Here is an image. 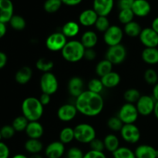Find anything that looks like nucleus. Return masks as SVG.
I'll return each mask as SVG.
<instances>
[{
    "mask_svg": "<svg viewBox=\"0 0 158 158\" xmlns=\"http://www.w3.org/2000/svg\"><path fill=\"white\" fill-rule=\"evenodd\" d=\"M143 78L145 82L149 85L154 86L156 83H158V74L157 71L151 68L146 69L143 74Z\"/></svg>",
    "mask_w": 158,
    "mask_h": 158,
    "instance_id": "nucleus-42",
    "label": "nucleus"
},
{
    "mask_svg": "<svg viewBox=\"0 0 158 158\" xmlns=\"http://www.w3.org/2000/svg\"><path fill=\"white\" fill-rule=\"evenodd\" d=\"M25 150L31 154H40L43 150V143L40 139H28L24 144Z\"/></svg>",
    "mask_w": 158,
    "mask_h": 158,
    "instance_id": "nucleus-27",
    "label": "nucleus"
},
{
    "mask_svg": "<svg viewBox=\"0 0 158 158\" xmlns=\"http://www.w3.org/2000/svg\"><path fill=\"white\" fill-rule=\"evenodd\" d=\"M83 158H107L106 154L103 152H100V151H87L86 154H84Z\"/></svg>",
    "mask_w": 158,
    "mask_h": 158,
    "instance_id": "nucleus-46",
    "label": "nucleus"
},
{
    "mask_svg": "<svg viewBox=\"0 0 158 158\" xmlns=\"http://www.w3.org/2000/svg\"><path fill=\"white\" fill-rule=\"evenodd\" d=\"M134 14L133 12L132 9H122L120 10L118 14V20L121 24L126 25L127 23H131V22L134 21Z\"/></svg>",
    "mask_w": 158,
    "mask_h": 158,
    "instance_id": "nucleus-39",
    "label": "nucleus"
},
{
    "mask_svg": "<svg viewBox=\"0 0 158 158\" xmlns=\"http://www.w3.org/2000/svg\"><path fill=\"white\" fill-rule=\"evenodd\" d=\"M141 97L140 91L135 88H131V89H127L123 94V98H124L126 103H133L135 104L140 97Z\"/></svg>",
    "mask_w": 158,
    "mask_h": 158,
    "instance_id": "nucleus-35",
    "label": "nucleus"
},
{
    "mask_svg": "<svg viewBox=\"0 0 158 158\" xmlns=\"http://www.w3.org/2000/svg\"><path fill=\"white\" fill-rule=\"evenodd\" d=\"M131 9L135 16L143 18L151 13V6L148 0H135Z\"/></svg>",
    "mask_w": 158,
    "mask_h": 158,
    "instance_id": "nucleus-19",
    "label": "nucleus"
},
{
    "mask_svg": "<svg viewBox=\"0 0 158 158\" xmlns=\"http://www.w3.org/2000/svg\"><path fill=\"white\" fill-rule=\"evenodd\" d=\"M73 140H75L73 128L71 127H65L60 131L59 134V140L63 144L70 143Z\"/></svg>",
    "mask_w": 158,
    "mask_h": 158,
    "instance_id": "nucleus-31",
    "label": "nucleus"
},
{
    "mask_svg": "<svg viewBox=\"0 0 158 158\" xmlns=\"http://www.w3.org/2000/svg\"><path fill=\"white\" fill-rule=\"evenodd\" d=\"M21 110L23 115L29 122L39 121L44 113V106L35 97H26L22 103Z\"/></svg>",
    "mask_w": 158,
    "mask_h": 158,
    "instance_id": "nucleus-2",
    "label": "nucleus"
},
{
    "mask_svg": "<svg viewBox=\"0 0 158 158\" xmlns=\"http://www.w3.org/2000/svg\"><path fill=\"white\" fill-rule=\"evenodd\" d=\"M29 121L23 115L18 116L12 120V126L15 132H23L26 131Z\"/></svg>",
    "mask_w": 158,
    "mask_h": 158,
    "instance_id": "nucleus-34",
    "label": "nucleus"
},
{
    "mask_svg": "<svg viewBox=\"0 0 158 158\" xmlns=\"http://www.w3.org/2000/svg\"><path fill=\"white\" fill-rule=\"evenodd\" d=\"M153 114H154V117L158 120V101H156L155 106H154V112Z\"/></svg>",
    "mask_w": 158,
    "mask_h": 158,
    "instance_id": "nucleus-56",
    "label": "nucleus"
},
{
    "mask_svg": "<svg viewBox=\"0 0 158 158\" xmlns=\"http://www.w3.org/2000/svg\"><path fill=\"white\" fill-rule=\"evenodd\" d=\"M100 79H101L104 88H108V89L117 87L120 84V80H121L120 74L114 71L109 73Z\"/></svg>",
    "mask_w": 158,
    "mask_h": 158,
    "instance_id": "nucleus-24",
    "label": "nucleus"
},
{
    "mask_svg": "<svg viewBox=\"0 0 158 158\" xmlns=\"http://www.w3.org/2000/svg\"><path fill=\"white\" fill-rule=\"evenodd\" d=\"M14 15V6L11 0H0V22L9 23Z\"/></svg>",
    "mask_w": 158,
    "mask_h": 158,
    "instance_id": "nucleus-17",
    "label": "nucleus"
},
{
    "mask_svg": "<svg viewBox=\"0 0 158 158\" xmlns=\"http://www.w3.org/2000/svg\"><path fill=\"white\" fill-rule=\"evenodd\" d=\"M141 58L148 65L158 64V48H145L141 52Z\"/></svg>",
    "mask_w": 158,
    "mask_h": 158,
    "instance_id": "nucleus-26",
    "label": "nucleus"
},
{
    "mask_svg": "<svg viewBox=\"0 0 158 158\" xmlns=\"http://www.w3.org/2000/svg\"><path fill=\"white\" fill-rule=\"evenodd\" d=\"M112 154L114 158H136L134 151L127 147H120Z\"/></svg>",
    "mask_w": 158,
    "mask_h": 158,
    "instance_id": "nucleus-37",
    "label": "nucleus"
},
{
    "mask_svg": "<svg viewBox=\"0 0 158 158\" xmlns=\"http://www.w3.org/2000/svg\"><path fill=\"white\" fill-rule=\"evenodd\" d=\"M151 27L158 34V16L154 19V20L151 23Z\"/></svg>",
    "mask_w": 158,
    "mask_h": 158,
    "instance_id": "nucleus-55",
    "label": "nucleus"
},
{
    "mask_svg": "<svg viewBox=\"0 0 158 158\" xmlns=\"http://www.w3.org/2000/svg\"><path fill=\"white\" fill-rule=\"evenodd\" d=\"M63 5L67 6H77L83 2V0H61Z\"/></svg>",
    "mask_w": 158,
    "mask_h": 158,
    "instance_id": "nucleus-52",
    "label": "nucleus"
},
{
    "mask_svg": "<svg viewBox=\"0 0 158 158\" xmlns=\"http://www.w3.org/2000/svg\"><path fill=\"white\" fill-rule=\"evenodd\" d=\"M68 91L73 97H78L84 89V82L80 77H73L68 82Z\"/></svg>",
    "mask_w": 158,
    "mask_h": 158,
    "instance_id": "nucleus-18",
    "label": "nucleus"
},
{
    "mask_svg": "<svg viewBox=\"0 0 158 158\" xmlns=\"http://www.w3.org/2000/svg\"><path fill=\"white\" fill-rule=\"evenodd\" d=\"M87 90L91 91L95 94H101L102 91L104 89L103 83L100 78H93L88 82L87 83Z\"/></svg>",
    "mask_w": 158,
    "mask_h": 158,
    "instance_id": "nucleus-38",
    "label": "nucleus"
},
{
    "mask_svg": "<svg viewBox=\"0 0 158 158\" xmlns=\"http://www.w3.org/2000/svg\"><path fill=\"white\" fill-rule=\"evenodd\" d=\"M113 66L114 65L107 60L106 59L100 60L97 63L95 67V72L99 77H103L109 73L113 71Z\"/></svg>",
    "mask_w": 158,
    "mask_h": 158,
    "instance_id": "nucleus-30",
    "label": "nucleus"
},
{
    "mask_svg": "<svg viewBox=\"0 0 158 158\" xmlns=\"http://www.w3.org/2000/svg\"><path fill=\"white\" fill-rule=\"evenodd\" d=\"M10 151L7 144L2 141H0V158H9Z\"/></svg>",
    "mask_w": 158,
    "mask_h": 158,
    "instance_id": "nucleus-48",
    "label": "nucleus"
},
{
    "mask_svg": "<svg viewBox=\"0 0 158 158\" xmlns=\"http://www.w3.org/2000/svg\"><path fill=\"white\" fill-rule=\"evenodd\" d=\"M75 106L78 113L89 117L98 116L104 107V100L101 94L85 90L76 98Z\"/></svg>",
    "mask_w": 158,
    "mask_h": 158,
    "instance_id": "nucleus-1",
    "label": "nucleus"
},
{
    "mask_svg": "<svg viewBox=\"0 0 158 158\" xmlns=\"http://www.w3.org/2000/svg\"><path fill=\"white\" fill-rule=\"evenodd\" d=\"M35 67L38 70H40V72L43 73H49L51 72L52 69L54 67V63L52 60H49L47 58H45V57H42L40 58L35 63Z\"/></svg>",
    "mask_w": 158,
    "mask_h": 158,
    "instance_id": "nucleus-32",
    "label": "nucleus"
},
{
    "mask_svg": "<svg viewBox=\"0 0 158 158\" xmlns=\"http://www.w3.org/2000/svg\"><path fill=\"white\" fill-rule=\"evenodd\" d=\"M32 77V69L29 66H25L17 70L15 74V80L20 85L29 83Z\"/></svg>",
    "mask_w": 158,
    "mask_h": 158,
    "instance_id": "nucleus-22",
    "label": "nucleus"
},
{
    "mask_svg": "<svg viewBox=\"0 0 158 158\" xmlns=\"http://www.w3.org/2000/svg\"><path fill=\"white\" fill-rule=\"evenodd\" d=\"M40 86L42 93L52 96L58 90L59 82L57 77L52 72L43 73L40 77Z\"/></svg>",
    "mask_w": 158,
    "mask_h": 158,
    "instance_id": "nucleus-5",
    "label": "nucleus"
},
{
    "mask_svg": "<svg viewBox=\"0 0 158 158\" xmlns=\"http://www.w3.org/2000/svg\"><path fill=\"white\" fill-rule=\"evenodd\" d=\"M157 48H158V47H157Z\"/></svg>",
    "mask_w": 158,
    "mask_h": 158,
    "instance_id": "nucleus-60",
    "label": "nucleus"
},
{
    "mask_svg": "<svg viewBox=\"0 0 158 158\" xmlns=\"http://www.w3.org/2000/svg\"><path fill=\"white\" fill-rule=\"evenodd\" d=\"M80 42L86 49H93L98 43V35L94 31L87 30L81 35Z\"/></svg>",
    "mask_w": 158,
    "mask_h": 158,
    "instance_id": "nucleus-23",
    "label": "nucleus"
},
{
    "mask_svg": "<svg viewBox=\"0 0 158 158\" xmlns=\"http://www.w3.org/2000/svg\"><path fill=\"white\" fill-rule=\"evenodd\" d=\"M105 150L110 153H114L120 148V140L118 137L114 134H109L103 138Z\"/></svg>",
    "mask_w": 158,
    "mask_h": 158,
    "instance_id": "nucleus-28",
    "label": "nucleus"
},
{
    "mask_svg": "<svg viewBox=\"0 0 158 158\" xmlns=\"http://www.w3.org/2000/svg\"><path fill=\"white\" fill-rule=\"evenodd\" d=\"M83 156L84 154L82 150L77 147L69 148L66 153V158H83Z\"/></svg>",
    "mask_w": 158,
    "mask_h": 158,
    "instance_id": "nucleus-45",
    "label": "nucleus"
},
{
    "mask_svg": "<svg viewBox=\"0 0 158 158\" xmlns=\"http://www.w3.org/2000/svg\"><path fill=\"white\" fill-rule=\"evenodd\" d=\"M25 132L29 139H40L44 134V127L39 121H31Z\"/></svg>",
    "mask_w": 158,
    "mask_h": 158,
    "instance_id": "nucleus-21",
    "label": "nucleus"
},
{
    "mask_svg": "<svg viewBox=\"0 0 158 158\" xmlns=\"http://www.w3.org/2000/svg\"><path fill=\"white\" fill-rule=\"evenodd\" d=\"M86 48L83 46L80 40H72L67 42L66 46L61 51L63 58L69 63H75L82 60L84 57Z\"/></svg>",
    "mask_w": 158,
    "mask_h": 158,
    "instance_id": "nucleus-3",
    "label": "nucleus"
},
{
    "mask_svg": "<svg viewBox=\"0 0 158 158\" xmlns=\"http://www.w3.org/2000/svg\"><path fill=\"white\" fill-rule=\"evenodd\" d=\"M120 136L125 142L131 144L137 143L141 137L140 129L134 123L123 124L121 131H120Z\"/></svg>",
    "mask_w": 158,
    "mask_h": 158,
    "instance_id": "nucleus-9",
    "label": "nucleus"
},
{
    "mask_svg": "<svg viewBox=\"0 0 158 158\" xmlns=\"http://www.w3.org/2000/svg\"><path fill=\"white\" fill-rule=\"evenodd\" d=\"M135 0H118L117 6L120 10L131 9Z\"/></svg>",
    "mask_w": 158,
    "mask_h": 158,
    "instance_id": "nucleus-47",
    "label": "nucleus"
},
{
    "mask_svg": "<svg viewBox=\"0 0 158 158\" xmlns=\"http://www.w3.org/2000/svg\"><path fill=\"white\" fill-rule=\"evenodd\" d=\"M67 38L62 32H56L50 34L46 40V46L49 51L59 52L62 51L67 43Z\"/></svg>",
    "mask_w": 158,
    "mask_h": 158,
    "instance_id": "nucleus-10",
    "label": "nucleus"
},
{
    "mask_svg": "<svg viewBox=\"0 0 158 158\" xmlns=\"http://www.w3.org/2000/svg\"><path fill=\"white\" fill-rule=\"evenodd\" d=\"M29 158H43V157L40 154H31V156Z\"/></svg>",
    "mask_w": 158,
    "mask_h": 158,
    "instance_id": "nucleus-58",
    "label": "nucleus"
},
{
    "mask_svg": "<svg viewBox=\"0 0 158 158\" xmlns=\"http://www.w3.org/2000/svg\"><path fill=\"white\" fill-rule=\"evenodd\" d=\"M65 144L60 140L51 142L45 148V155L47 158H61L64 155Z\"/></svg>",
    "mask_w": 158,
    "mask_h": 158,
    "instance_id": "nucleus-15",
    "label": "nucleus"
},
{
    "mask_svg": "<svg viewBox=\"0 0 158 158\" xmlns=\"http://www.w3.org/2000/svg\"><path fill=\"white\" fill-rule=\"evenodd\" d=\"M97 52H96L94 48L93 49H86L83 59H85L87 61H94L97 58Z\"/></svg>",
    "mask_w": 158,
    "mask_h": 158,
    "instance_id": "nucleus-49",
    "label": "nucleus"
},
{
    "mask_svg": "<svg viewBox=\"0 0 158 158\" xmlns=\"http://www.w3.org/2000/svg\"><path fill=\"white\" fill-rule=\"evenodd\" d=\"M106 124H107L108 128L114 132H120L123 126V123L119 118L118 116L111 117L110 118L108 119Z\"/></svg>",
    "mask_w": 158,
    "mask_h": 158,
    "instance_id": "nucleus-41",
    "label": "nucleus"
},
{
    "mask_svg": "<svg viewBox=\"0 0 158 158\" xmlns=\"http://www.w3.org/2000/svg\"><path fill=\"white\" fill-rule=\"evenodd\" d=\"M6 32H7V26L6 23L0 22V40L6 35Z\"/></svg>",
    "mask_w": 158,
    "mask_h": 158,
    "instance_id": "nucleus-53",
    "label": "nucleus"
},
{
    "mask_svg": "<svg viewBox=\"0 0 158 158\" xmlns=\"http://www.w3.org/2000/svg\"><path fill=\"white\" fill-rule=\"evenodd\" d=\"M9 26L15 31H22L26 28V19L22 15H13L9 22Z\"/></svg>",
    "mask_w": 158,
    "mask_h": 158,
    "instance_id": "nucleus-33",
    "label": "nucleus"
},
{
    "mask_svg": "<svg viewBox=\"0 0 158 158\" xmlns=\"http://www.w3.org/2000/svg\"><path fill=\"white\" fill-rule=\"evenodd\" d=\"M78 114L75 104L72 103H65L59 107L57 110V117L63 122L72 121L75 119Z\"/></svg>",
    "mask_w": 158,
    "mask_h": 158,
    "instance_id": "nucleus-13",
    "label": "nucleus"
},
{
    "mask_svg": "<svg viewBox=\"0 0 158 158\" xmlns=\"http://www.w3.org/2000/svg\"><path fill=\"white\" fill-rule=\"evenodd\" d=\"M127 51L123 45L110 46L106 52L105 59L109 60L113 65L121 64L126 60Z\"/></svg>",
    "mask_w": 158,
    "mask_h": 158,
    "instance_id": "nucleus-6",
    "label": "nucleus"
},
{
    "mask_svg": "<svg viewBox=\"0 0 158 158\" xmlns=\"http://www.w3.org/2000/svg\"><path fill=\"white\" fill-rule=\"evenodd\" d=\"M2 135H1V132H0V141H1V140H2Z\"/></svg>",
    "mask_w": 158,
    "mask_h": 158,
    "instance_id": "nucleus-59",
    "label": "nucleus"
},
{
    "mask_svg": "<svg viewBox=\"0 0 158 158\" xmlns=\"http://www.w3.org/2000/svg\"><path fill=\"white\" fill-rule=\"evenodd\" d=\"M12 158H29L27 156H26L25 154H17L15 155H14Z\"/></svg>",
    "mask_w": 158,
    "mask_h": 158,
    "instance_id": "nucleus-57",
    "label": "nucleus"
},
{
    "mask_svg": "<svg viewBox=\"0 0 158 158\" xmlns=\"http://www.w3.org/2000/svg\"><path fill=\"white\" fill-rule=\"evenodd\" d=\"M80 31V25L74 21L66 22L62 27L63 35L67 39H72L77 36Z\"/></svg>",
    "mask_w": 158,
    "mask_h": 158,
    "instance_id": "nucleus-25",
    "label": "nucleus"
},
{
    "mask_svg": "<svg viewBox=\"0 0 158 158\" xmlns=\"http://www.w3.org/2000/svg\"><path fill=\"white\" fill-rule=\"evenodd\" d=\"M124 36L123 30L117 25H111L109 29L103 33V41L108 46L121 44Z\"/></svg>",
    "mask_w": 158,
    "mask_h": 158,
    "instance_id": "nucleus-8",
    "label": "nucleus"
},
{
    "mask_svg": "<svg viewBox=\"0 0 158 158\" xmlns=\"http://www.w3.org/2000/svg\"><path fill=\"white\" fill-rule=\"evenodd\" d=\"M152 97L155 100V101H158V83H156L153 87Z\"/></svg>",
    "mask_w": 158,
    "mask_h": 158,
    "instance_id": "nucleus-54",
    "label": "nucleus"
},
{
    "mask_svg": "<svg viewBox=\"0 0 158 158\" xmlns=\"http://www.w3.org/2000/svg\"><path fill=\"white\" fill-rule=\"evenodd\" d=\"M90 150L95 151H100V152H103L105 150L104 143L103 140H100L96 137L94 140H93L90 143H89Z\"/></svg>",
    "mask_w": 158,
    "mask_h": 158,
    "instance_id": "nucleus-44",
    "label": "nucleus"
},
{
    "mask_svg": "<svg viewBox=\"0 0 158 158\" xmlns=\"http://www.w3.org/2000/svg\"><path fill=\"white\" fill-rule=\"evenodd\" d=\"M8 63V56L4 52L0 51V69H3Z\"/></svg>",
    "mask_w": 158,
    "mask_h": 158,
    "instance_id": "nucleus-51",
    "label": "nucleus"
},
{
    "mask_svg": "<svg viewBox=\"0 0 158 158\" xmlns=\"http://www.w3.org/2000/svg\"><path fill=\"white\" fill-rule=\"evenodd\" d=\"M136 158H158V151L151 145L140 144L134 151Z\"/></svg>",
    "mask_w": 158,
    "mask_h": 158,
    "instance_id": "nucleus-20",
    "label": "nucleus"
},
{
    "mask_svg": "<svg viewBox=\"0 0 158 158\" xmlns=\"http://www.w3.org/2000/svg\"><path fill=\"white\" fill-rule=\"evenodd\" d=\"M139 39L145 48L158 47V34L151 27L142 29Z\"/></svg>",
    "mask_w": 158,
    "mask_h": 158,
    "instance_id": "nucleus-12",
    "label": "nucleus"
},
{
    "mask_svg": "<svg viewBox=\"0 0 158 158\" xmlns=\"http://www.w3.org/2000/svg\"><path fill=\"white\" fill-rule=\"evenodd\" d=\"M99 15L94 9H86L82 11L79 15V24L84 27H91L94 26Z\"/></svg>",
    "mask_w": 158,
    "mask_h": 158,
    "instance_id": "nucleus-16",
    "label": "nucleus"
},
{
    "mask_svg": "<svg viewBox=\"0 0 158 158\" xmlns=\"http://www.w3.org/2000/svg\"><path fill=\"white\" fill-rule=\"evenodd\" d=\"M155 103L156 101L152 96L141 95V97L135 104L139 115L148 117L153 114Z\"/></svg>",
    "mask_w": 158,
    "mask_h": 158,
    "instance_id": "nucleus-11",
    "label": "nucleus"
},
{
    "mask_svg": "<svg viewBox=\"0 0 158 158\" xmlns=\"http://www.w3.org/2000/svg\"><path fill=\"white\" fill-rule=\"evenodd\" d=\"M39 100H40V103H42V105H43V106H47V105H49V103H50L51 96L47 94H43V93H42Z\"/></svg>",
    "mask_w": 158,
    "mask_h": 158,
    "instance_id": "nucleus-50",
    "label": "nucleus"
},
{
    "mask_svg": "<svg viewBox=\"0 0 158 158\" xmlns=\"http://www.w3.org/2000/svg\"><path fill=\"white\" fill-rule=\"evenodd\" d=\"M0 132H1L2 138L6 139H11L14 137L15 134V131L12 127V125H5L0 128Z\"/></svg>",
    "mask_w": 158,
    "mask_h": 158,
    "instance_id": "nucleus-43",
    "label": "nucleus"
},
{
    "mask_svg": "<svg viewBox=\"0 0 158 158\" xmlns=\"http://www.w3.org/2000/svg\"><path fill=\"white\" fill-rule=\"evenodd\" d=\"M73 129L75 140L79 143L89 144L93 140L96 138L97 132H96L95 128L89 123H79Z\"/></svg>",
    "mask_w": 158,
    "mask_h": 158,
    "instance_id": "nucleus-4",
    "label": "nucleus"
},
{
    "mask_svg": "<svg viewBox=\"0 0 158 158\" xmlns=\"http://www.w3.org/2000/svg\"><path fill=\"white\" fill-rule=\"evenodd\" d=\"M110 26V20L107 16H99L94 25L96 29L98 32H103V33H104Z\"/></svg>",
    "mask_w": 158,
    "mask_h": 158,
    "instance_id": "nucleus-40",
    "label": "nucleus"
},
{
    "mask_svg": "<svg viewBox=\"0 0 158 158\" xmlns=\"http://www.w3.org/2000/svg\"><path fill=\"white\" fill-rule=\"evenodd\" d=\"M62 5L63 2L61 0H46L43 5V8L47 13L52 14L58 12Z\"/></svg>",
    "mask_w": 158,
    "mask_h": 158,
    "instance_id": "nucleus-36",
    "label": "nucleus"
},
{
    "mask_svg": "<svg viewBox=\"0 0 158 158\" xmlns=\"http://www.w3.org/2000/svg\"><path fill=\"white\" fill-rule=\"evenodd\" d=\"M114 6V0H94L93 9L99 16H108Z\"/></svg>",
    "mask_w": 158,
    "mask_h": 158,
    "instance_id": "nucleus-14",
    "label": "nucleus"
},
{
    "mask_svg": "<svg viewBox=\"0 0 158 158\" xmlns=\"http://www.w3.org/2000/svg\"><path fill=\"white\" fill-rule=\"evenodd\" d=\"M142 29H142L140 23L136 21H132L127 24L124 25L123 32H124L125 35L131 37V38H137V37H139Z\"/></svg>",
    "mask_w": 158,
    "mask_h": 158,
    "instance_id": "nucleus-29",
    "label": "nucleus"
},
{
    "mask_svg": "<svg viewBox=\"0 0 158 158\" xmlns=\"http://www.w3.org/2000/svg\"><path fill=\"white\" fill-rule=\"evenodd\" d=\"M118 117L123 124L134 123L138 119L139 113L135 104L125 103L121 106L118 112Z\"/></svg>",
    "mask_w": 158,
    "mask_h": 158,
    "instance_id": "nucleus-7",
    "label": "nucleus"
}]
</instances>
